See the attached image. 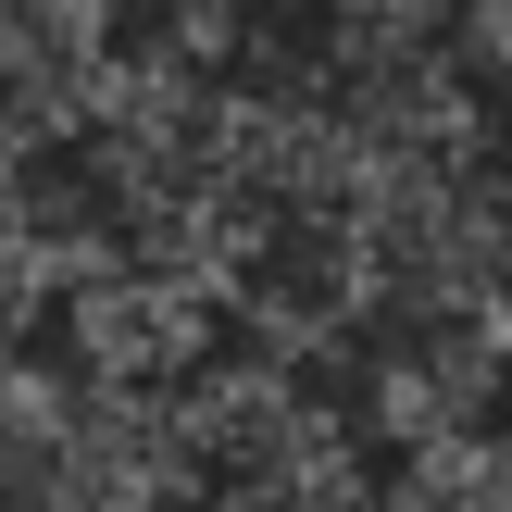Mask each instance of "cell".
<instances>
[{"instance_id":"cell-1","label":"cell","mask_w":512,"mask_h":512,"mask_svg":"<svg viewBox=\"0 0 512 512\" xmlns=\"http://www.w3.org/2000/svg\"><path fill=\"white\" fill-rule=\"evenodd\" d=\"M200 300H213L200 275L138 263V250H100V263L50 275V313H63L75 375H125V388H163V375L213 338V313H200Z\"/></svg>"},{"instance_id":"cell-2","label":"cell","mask_w":512,"mask_h":512,"mask_svg":"<svg viewBox=\"0 0 512 512\" xmlns=\"http://www.w3.org/2000/svg\"><path fill=\"white\" fill-rule=\"evenodd\" d=\"M512 350L488 338L475 313H438V325H375V363H363V425L388 450H425L450 425H475L500 400Z\"/></svg>"},{"instance_id":"cell-3","label":"cell","mask_w":512,"mask_h":512,"mask_svg":"<svg viewBox=\"0 0 512 512\" xmlns=\"http://www.w3.org/2000/svg\"><path fill=\"white\" fill-rule=\"evenodd\" d=\"M100 63H113V0H0V150L63 138Z\"/></svg>"},{"instance_id":"cell-4","label":"cell","mask_w":512,"mask_h":512,"mask_svg":"<svg viewBox=\"0 0 512 512\" xmlns=\"http://www.w3.org/2000/svg\"><path fill=\"white\" fill-rule=\"evenodd\" d=\"M363 500H375V463H363V438H350V413H313L263 475L213 488V512H363Z\"/></svg>"},{"instance_id":"cell-5","label":"cell","mask_w":512,"mask_h":512,"mask_svg":"<svg viewBox=\"0 0 512 512\" xmlns=\"http://www.w3.org/2000/svg\"><path fill=\"white\" fill-rule=\"evenodd\" d=\"M363 512H512V438L500 425H450V438L400 450V475Z\"/></svg>"},{"instance_id":"cell-6","label":"cell","mask_w":512,"mask_h":512,"mask_svg":"<svg viewBox=\"0 0 512 512\" xmlns=\"http://www.w3.org/2000/svg\"><path fill=\"white\" fill-rule=\"evenodd\" d=\"M38 313H50V250H38V225L13 213V188H0V350H25Z\"/></svg>"},{"instance_id":"cell-7","label":"cell","mask_w":512,"mask_h":512,"mask_svg":"<svg viewBox=\"0 0 512 512\" xmlns=\"http://www.w3.org/2000/svg\"><path fill=\"white\" fill-rule=\"evenodd\" d=\"M463 50H475V63H488L500 88H512V0H463Z\"/></svg>"},{"instance_id":"cell-8","label":"cell","mask_w":512,"mask_h":512,"mask_svg":"<svg viewBox=\"0 0 512 512\" xmlns=\"http://www.w3.org/2000/svg\"><path fill=\"white\" fill-rule=\"evenodd\" d=\"M488 338L512 350V200H500V263H488Z\"/></svg>"}]
</instances>
